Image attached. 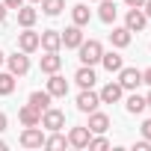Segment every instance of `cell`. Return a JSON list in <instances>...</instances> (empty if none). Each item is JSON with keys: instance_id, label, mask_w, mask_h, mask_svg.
Here are the masks:
<instances>
[{"instance_id": "obj_1", "label": "cell", "mask_w": 151, "mask_h": 151, "mask_svg": "<svg viewBox=\"0 0 151 151\" xmlns=\"http://www.w3.org/2000/svg\"><path fill=\"white\" fill-rule=\"evenodd\" d=\"M77 53H80V62L83 65H98L101 62V53H104V45L98 42V39H83L80 42V47H77Z\"/></svg>"}, {"instance_id": "obj_2", "label": "cell", "mask_w": 151, "mask_h": 151, "mask_svg": "<svg viewBox=\"0 0 151 151\" xmlns=\"http://www.w3.org/2000/svg\"><path fill=\"white\" fill-rule=\"evenodd\" d=\"M24 148H42L45 145V130L42 124H33V127H24L21 130V139H18Z\"/></svg>"}, {"instance_id": "obj_3", "label": "cell", "mask_w": 151, "mask_h": 151, "mask_svg": "<svg viewBox=\"0 0 151 151\" xmlns=\"http://www.w3.org/2000/svg\"><path fill=\"white\" fill-rule=\"evenodd\" d=\"M6 65H9V71L15 74V77H24V74L30 71V53L15 50L12 56H6Z\"/></svg>"}, {"instance_id": "obj_4", "label": "cell", "mask_w": 151, "mask_h": 151, "mask_svg": "<svg viewBox=\"0 0 151 151\" xmlns=\"http://www.w3.org/2000/svg\"><path fill=\"white\" fill-rule=\"evenodd\" d=\"M42 127H45V130H62V127H65V113L56 110V107H47V110L42 113Z\"/></svg>"}, {"instance_id": "obj_5", "label": "cell", "mask_w": 151, "mask_h": 151, "mask_svg": "<svg viewBox=\"0 0 151 151\" xmlns=\"http://www.w3.org/2000/svg\"><path fill=\"white\" fill-rule=\"evenodd\" d=\"M18 50H24V53L39 50V33H33V27H24V33H18Z\"/></svg>"}, {"instance_id": "obj_6", "label": "cell", "mask_w": 151, "mask_h": 151, "mask_svg": "<svg viewBox=\"0 0 151 151\" xmlns=\"http://www.w3.org/2000/svg\"><path fill=\"white\" fill-rule=\"evenodd\" d=\"M59 36H62V47H71V50H77V47H80V42H83V27L71 24V27H65Z\"/></svg>"}, {"instance_id": "obj_7", "label": "cell", "mask_w": 151, "mask_h": 151, "mask_svg": "<svg viewBox=\"0 0 151 151\" xmlns=\"http://www.w3.org/2000/svg\"><path fill=\"white\" fill-rule=\"evenodd\" d=\"M119 83H122V89L136 92V86L142 83V71H139V68H122V71H119Z\"/></svg>"}, {"instance_id": "obj_8", "label": "cell", "mask_w": 151, "mask_h": 151, "mask_svg": "<svg viewBox=\"0 0 151 151\" xmlns=\"http://www.w3.org/2000/svg\"><path fill=\"white\" fill-rule=\"evenodd\" d=\"M145 24H148V18H145V12H142V9H127V15H124V27H127L130 33L145 30Z\"/></svg>"}, {"instance_id": "obj_9", "label": "cell", "mask_w": 151, "mask_h": 151, "mask_svg": "<svg viewBox=\"0 0 151 151\" xmlns=\"http://www.w3.org/2000/svg\"><path fill=\"white\" fill-rule=\"evenodd\" d=\"M39 47H42V50H59V47H62L59 30H45V33H39Z\"/></svg>"}, {"instance_id": "obj_10", "label": "cell", "mask_w": 151, "mask_h": 151, "mask_svg": "<svg viewBox=\"0 0 151 151\" xmlns=\"http://www.w3.org/2000/svg\"><path fill=\"white\" fill-rule=\"evenodd\" d=\"M122 95H124V89H122V83H119V80H116V83L110 80V83H107V86L98 92L101 104H116V101H122Z\"/></svg>"}, {"instance_id": "obj_11", "label": "cell", "mask_w": 151, "mask_h": 151, "mask_svg": "<svg viewBox=\"0 0 151 151\" xmlns=\"http://www.w3.org/2000/svg\"><path fill=\"white\" fill-rule=\"evenodd\" d=\"M98 104H101V98H98V92H92V89H83V92L77 95V110H80V113H92V110H98Z\"/></svg>"}, {"instance_id": "obj_12", "label": "cell", "mask_w": 151, "mask_h": 151, "mask_svg": "<svg viewBox=\"0 0 151 151\" xmlns=\"http://www.w3.org/2000/svg\"><path fill=\"white\" fill-rule=\"evenodd\" d=\"M89 139H92V130L89 127H71L68 130V145L71 148H86Z\"/></svg>"}, {"instance_id": "obj_13", "label": "cell", "mask_w": 151, "mask_h": 151, "mask_svg": "<svg viewBox=\"0 0 151 151\" xmlns=\"http://www.w3.org/2000/svg\"><path fill=\"white\" fill-rule=\"evenodd\" d=\"M47 92H50L53 98H65V95H68V80L62 77L59 71L50 74V80H47Z\"/></svg>"}, {"instance_id": "obj_14", "label": "cell", "mask_w": 151, "mask_h": 151, "mask_svg": "<svg viewBox=\"0 0 151 151\" xmlns=\"http://www.w3.org/2000/svg\"><path fill=\"white\" fill-rule=\"evenodd\" d=\"M74 80H77V86H80V89H92V86H95V80H98V74H95V68H92V65H80V68H77V74H74Z\"/></svg>"}, {"instance_id": "obj_15", "label": "cell", "mask_w": 151, "mask_h": 151, "mask_svg": "<svg viewBox=\"0 0 151 151\" xmlns=\"http://www.w3.org/2000/svg\"><path fill=\"white\" fill-rule=\"evenodd\" d=\"M39 68H42L45 74H53V71H59V68H62V56H59V50H45V56H42Z\"/></svg>"}, {"instance_id": "obj_16", "label": "cell", "mask_w": 151, "mask_h": 151, "mask_svg": "<svg viewBox=\"0 0 151 151\" xmlns=\"http://www.w3.org/2000/svg\"><path fill=\"white\" fill-rule=\"evenodd\" d=\"M92 133H107L110 130V116L107 113H98V110H92L89 113V124H86Z\"/></svg>"}, {"instance_id": "obj_17", "label": "cell", "mask_w": 151, "mask_h": 151, "mask_svg": "<svg viewBox=\"0 0 151 151\" xmlns=\"http://www.w3.org/2000/svg\"><path fill=\"white\" fill-rule=\"evenodd\" d=\"M50 101H53V95H50L47 89H45V92H42V89H36V92H30V98H27V104H30V107H36L39 113H45V110L50 107Z\"/></svg>"}, {"instance_id": "obj_18", "label": "cell", "mask_w": 151, "mask_h": 151, "mask_svg": "<svg viewBox=\"0 0 151 151\" xmlns=\"http://www.w3.org/2000/svg\"><path fill=\"white\" fill-rule=\"evenodd\" d=\"M18 122H21L24 127H33V124H42V113H39L36 107H30V104H24V107L18 110Z\"/></svg>"}, {"instance_id": "obj_19", "label": "cell", "mask_w": 151, "mask_h": 151, "mask_svg": "<svg viewBox=\"0 0 151 151\" xmlns=\"http://www.w3.org/2000/svg\"><path fill=\"white\" fill-rule=\"evenodd\" d=\"M101 65H104L110 74H119V71L124 68V59H122L116 50H110V53H101Z\"/></svg>"}, {"instance_id": "obj_20", "label": "cell", "mask_w": 151, "mask_h": 151, "mask_svg": "<svg viewBox=\"0 0 151 151\" xmlns=\"http://www.w3.org/2000/svg\"><path fill=\"white\" fill-rule=\"evenodd\" d=\"M98 3H101V6H98V18H101L104 24H113L116 15H119V6L113 3V0H98Z\"/></svg>"}, {"instance_id": "obj_21", "label": "cell", "mask_w": 151, "mask_h": 151, "mask_svg": "<svg viewBox=\"0 0 151 151\" xmlns=\"http://www.w3.org/2000/svg\"><path fill=\"white\" fill-rule=\"evenodd\" d=\"M130 30L127 27H113V33H110V42H113V47H127L130 45Z\"/></svg>"}, {"instance_id": "obj_22", "label": "cell", "mask_w": 151, "mask_h": 151, "mask_svg": "<svg viewBox=\"0 0 151 151\" xmlns=\"http://www.w3.org/2000/svg\"><path fill=\"white\" fill-rule=\"evenodd\" d=\"M71 18H74V24H77V27H86L89 18H92V9H89L86 3H77V6H71Z\"/></svg>"}, {"instance_id": "obj_23", "label": "cell", "mask_w": 151, "mask_h": 151, "mask_svg": "<svg viewBox=\"0 0 151 151\" xmlns=\"http://www.w3.org/2000/svg\"><path fill=\"white\" fill-rule=\"evenodd\" d=\"M36 18H39V12H36L33 6H18V24H21V27H33Z\"/></svg>"}, {"instance_id": "obj_24", "label": "cell", "mask_w": 151, "mask_h": 151, "mask_svg": "<svg viewBox=\"0 0 151 151\" xmlns=\"http://www.w3.org/2000/svg\"><path fill=\"white\" fill-rule=\"evenodd\" d=\"M65 145H68V136H62L59 130H50V136H45V145H42V148L56 151V148H65Z\"/></svg>"}, {"instance_id": "obj_25", "label": "cell", "mask_w": 151, "mask_h": 151, "mask_svg": "<svg viewBox=\"0 0 151 151\" xmlns=\"http://www.w3.org/2000/svg\"><path fill=\"white\" fill-rule=\"evenodd\" d=\"M124 110H127V113H130V116H139V113H142V110H145V98H142V95H136V92H133V95H130V98H127V101H124Z\"/></svg>"}, {"instance_id": "obj_26", "label": "cell", "mask_w": 151, "mask_h": 151, "mask_svg": "<svg viewBox=\"0 0 151 151\" xmlns=\"http://www.w3.org/2000/svg\"><path fill=\"white\" fill-rule=\"evenodd\" d=\"M12 92H15V74L0 71V95H12Z\"/></svg>"}, {"instance_id": "obj_27", "label": "cell", "mask_w": 151, "mask_h": 151, "mask_svg": "<svg viewBox=\"0 0 151 151\" xmlns=\"http://www.w3.org/2000/svg\"><path fill=\"white\" fill-rule=\"evenodd\" d=\"M62 9H65V0H42V12L50 18H56Z\"/></svg>"}, {"instance_id": "obj_28", "label": "cell", "mask_w": 151, "mask_h": 151, "mask_svg": "<svg viewBox=\"0 0 151 151\" xmlns=\"http://www.w3.org/2000/svg\"><path fill=\"white\" fill-rule=\"evenodd\" d=\"M86 148H89V151H104V148H110V139H107L104 133H92V139H89Z\"/></svg>"}, {"instance_id": "obj_29", "label": "cell", "mask_w": 151, "mask_h": 151, "mask_svg": "<svg viewBox=\"0 0 151 151\" xmlns=\"http://www.w3.org/2000/svg\"><path fill=\"white\" fill-rule=\"evenodd\" d=\"M139 133H142V139H148V142H151V119H145V122H142Z\"/></svg>"}, {"instance_id": "obj_30", "label": "cell", "mask_w": 151, "mask_h": 151, "mask_svg": "<svg viewBox=\"0 0 151 151\" xmlns=\"http://www.w3.org/2000/svg\"><path fill=\"white\" fill-rule=\"evenodd\" d=\"M133 151H151V142L148 139H139V142H133Z\"/></svg>"}, {"instance_id": "obj_31", "label": "cell", "mask_w": 151, "mask_h": 151, "mask_svg": "<svg viewBox=\"0 0 151 151\" xmlns=\"http://www.w3.org/2000/svg\"><path fill=\"white\" fill-rule=\"evenodd\" d=\"M6 3V9H18V6H24V0H3Z\"/></svg>"}, {"instance_id": "obj_32", "label": "cell", "mask_w": 151, "mask_h": 151, "mask_svg": "<svg viewBox=\"0 0 151 151\" xmlns=\"http://www.w3.org/2000/svg\"><path fill=\"white\" fill-rule=\"evenodd\" d=\"M124 3H127L130 9H142V3H145V0H124Z\"/></svg>"}, {"instance_id": "obj_33", "label": "cell", "mask_w": 151, "mask_h": 151, "mask_svg": "<svg viewBox=\"0 0 151 151\" xmlns=\"http://www.w3.org/2000/svg\"><path fill=\"white\" fill-rule=\"evenodd\" d=\"M6 12H9V9H6V3H3V0H0V24L6 21Z\"/></svg>"}, {"instance_id": "obj_34", "label": "cell", "mask_w": 151, "mask_h": 151, "mask_svg": "<svg viewBox=\"0 0 151 151\" xmlns=\"http://www.w3.org/2000/svg\"><path fill=\"white\" fill-rule=\"evenodd\" d=\"M6 124H9V119H6V113H0V133L6 130Z\"/></svg>"}, {"instance_id": "obj_35", "label": "cell", "mask_w": 151, "mask_h": 151, "mask_svg": "<svg viewBox=\"0 0 151 151\" xmlns=\"http://www.w3.org/2000/svg\"><path fill=\"white\" fill-rule=\"evenodd\" d=\"M142 83H148V86H151V68H145V71H142Z\"/></svg>"}, {"instance_id": "obj_36", "label": "cell", "mask_w": 151, "mask_h": 151, "mask_svg": "<svg viewBox=\"0 0 151 151\" xmlns=\"http://www.w3.org/2000/svg\"><path fill=\"white\" fill-rule=\"evenodd\" d=\"M142 12H145V18H151V0H145V3H142Z\"/></svg>"}, {"instance_id": "obj_37", "label": "cell", "mask_w": 151, "mask_h": 151, "mask_svg": "<svg viewBox=\"0 0 151 151\" xmlns=\"http://www.w3.org/2000/svg\"><path fill=\"white\" fill-rule=\"evenodd\" d=\"M145 107H151V92H148V95H145Z\"/></svg>"}, {"instance_id": "obj_38", "label": "cell", "mask_w": 151, "mask_h": 151, "mask_svg": "<svg viewBox=\"0 0 151 151\" xmlns=\"http://www.w3.org/2000/svg\"><path fill=\"white\" fill-rule=\"evenodd\" d=\"M6 148H9V145H6V142H3V139H0V151H6Z\"/></svg>"}, {"instance_id": "obj_39", "label": "cell", "mask_w": 151, "mask_h": 151, "mask_svg": "<svg viewBox=\"0 0 151 151\" xmlns=\"http://www.w3.org/2000/svg\"><path fill=\"white\" fill-rule=\"evenodd\" d=\"M3 62H6V56H3V50H0V65H3Z\"/></svg>"}, {"instance_id": "obj_40", "label": "cell", "mask_w": 151, "mask_h": 151, "mask_svg": "<svg viewBox=\"0 0 151 151\" xmlns=\"http://www.w3.org/2000/svg\"><path fill=\"white\" fill-rule=\"evenodd\" d=\"M30 3H42V0H30Z\"/></svg>"}, {"instance_id": "obj_41", "label": "cell", "mask_w": 151, "mask_h": 151, "mask_svg": "<svg viewBox=\"0 0 151 151\" xmlns=\"http://www.w3.org/2000/svg\"><path fill=\"white\" fill-rule=\"evenodd\" d=\"M89 3H98V0H89Z\"/></svg>"}]
</instances>
